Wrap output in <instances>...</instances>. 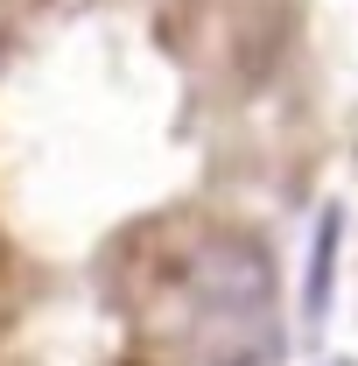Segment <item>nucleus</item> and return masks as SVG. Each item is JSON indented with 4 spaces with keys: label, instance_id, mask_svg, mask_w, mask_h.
Instances as JSON below:
<instances>
[{
    "label": "nucleus",
    "instance_id": "f257e3e1",
    "mask_svg": "<svg viewBox=\"0 0 358 366\" xmlns=\"http://www.w3.org/2000/svg\"><path fill=\"white\" fill-rule=\"evenodd\" d=\"M337 226H344L337 212H323V226H316V254H310V289H302V296H310V317H323V310H330V274H337Z\"/></svg>",
    "mask_w": 358,
    "mask_h": 366
}]
</instances>
